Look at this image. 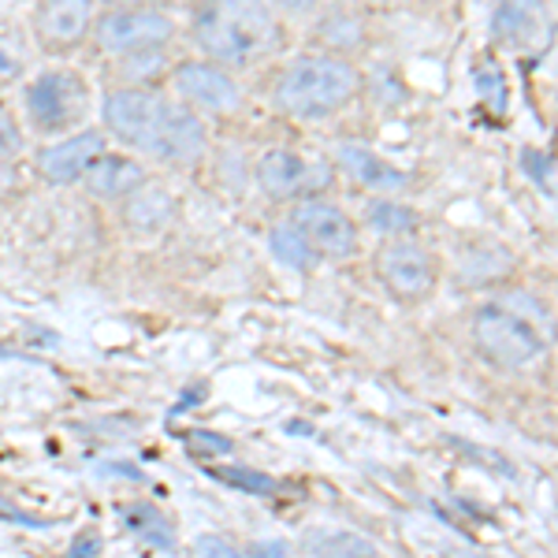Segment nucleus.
Instances as JSON below:
<instances>
[{"mask_svg": "<svg viewBox=\"0 0 558 558\" xmlns=\"http://www.w3.org/2000/svg\"><path fill=\"white\" fill-rule=\"evenodd\" d=\"M123 220L138 235H157L175 220V197L165 186H134L128 194V205H123Z\"/></svg>", "mask_w": 558, "mask_h": 558, "instance_id": "15", "label": "nucleus"}, {"mask_svg": "<svg viewBox=\"0 0 558 558\" xmlns=\"http://www.w3.org/2000/svg\"><path fill=\"white\" fill-rule=\"evenodd\" d=\"M213 476H220V481L235 484V488L250 492V495H272L279 484L272 481V476L265 473H250V470H213Z\"/></svg>", "mask_w": 558, "mask_h": 558, "instance_id": "21", "label": "nucleus"}, {"mask_svg": "<svg viewBox=\"0 0 558 558\" xmlns=\"http://www.w3.org/2000/svg\"><path fill=\"white\" fill-rule=\"evenodd\" d=\"M97 153H105V138L97 131H83V134H75V138H64V142H57V146L41 149L38 168L49 183L71 186L86 175L89 160H94Z\"/></svg>", "mask_w": 558, "mask_h": 558, "instance_id": "12", "label": "nucleus"}, {"mask_svg": "<svg viewBox=\"0 0 558 558\" xmlns=\"http://www.w3.org/2000/svg\"><path fill=\"white\" fill-rule=\"evenodd\" d=\"M324 172H317V165H310L305 157L291 149H268L257 160V186L276 202L287 197H310L317 186H324Z\"/></svg>", "mask_w": 558, "mask_h": 558, "instance_id": "10", "label": "nucleus"}, {"mask_svg": "<svg viewBox=\"0 0 558 558\" xmlns=\"http://www.w3.org/2000/svg\"><path fill=\"white\" fill-rule=\"evenodd\" d=\"M421 223V216L402 202H373L368 205V228L380 235H407Z\"/></svg>", "mask_w": 558, "mask_h": 558, "instance_id": "18", "label": "nucleus"}, {"mask_svg": "<svg viewBox=\"0 0 558 558\" xmlns=\"http://www.w3.org/2000/svg\"><path fill=\"white\" fill-rule=\"evenodd\" d=\"M376 276H380V283L387 287L391 299H399L407 305L428 302L432 291H436V279H439L436 257L410 239L384 242V246L376 250Z\"/></svg>", "mask_w": 558, "mask_h": 558, "instance_id": "5", "label": "nucleus"}, {"mask_svg": "<svg viewBox=\"0 0 558 558\" xmlns=\"http://www.w3.org/2000/svg\"><path fill=\"white\" fill-rule=\"evenodd\" d=\"M473 343L488 362L502 368H525L547 354L544 331L507 302H484L473 313Z\"/></svg>", "mask_w": 558, "mask_h": 558, "instance_id": "4", "label": "nucleus"}, {"mask_svg": "<svg viewBox=\"0 0 558 558\" xmlns=\"http://www.w3.org/2000/svg\"><path fill=\"white\" fill-rule=\"evenodd\" d=\"M521 168L547 197H555V160L544 149H521Z\"/></svg>", "mask_w": 558, "mask_h": 558, "instance_id": "20", "label": "nucleus"}, {"mask_svg": "<svg viewBox=\"0 0 558 558\" xmlns=\"http://www.w3.org/2000/svg\"><path fill=\"white\" fill-rule=\"evenodd\" d=\"M94 26V0H41L34 12V31L52 49L78 45Z\"/></svg>", "mask_w": 558, "mask_h": 558, "instance_id": "11", "label": "nucleus"}, {"mask_svg": "<svg viewBox=\"0 0 558 558\" xmlns=\"http://www.w3.org/2000/svg\"><path fill=\"white\" fill-rule=\"evenodd\" d=\"M362 89L354 64L339 57H302L283 71L276 86V105L294 120H328L343 112Z\"/></svg>", "mask_w": 558, "mask_h": 558, "instance_id": "3", "label": "nucleus"}, {"mask_svg": "<svg viewBox=\"0 0 558 558\" xmlns=\"http://www.w3.org/2000/svg\"><path fill=\"white\" fill-rule=\"evenodd\" d=\"M291 223L299 228V235L310 242V250L320 260H347L354 257L357 250V228L354 220L331 202H320V197H310V202H299L291 213Z\"/></svg>", "mask_w": 558, "mask_h": 558, "instance_id": "8", "label": "nucleus"}, {"mask_svg": "<svg viewBox=\"0 0 558 558\" xmlns=\"http://www.w3.org/2000/svg\"><path fill=\"white\" fill-rule=\"evenodd\" d=\"M186 451L191 454H228L231 439L213 436V432H186Z\"/></svg>", "mask_w": 558, "mask_h": 558, "instance_id": "23", "label": "nucleus"}, {"mask_svg": "<svg viewBox=\"0 0 558 558\" xmlns=\"http://www.w3.org/2000/svg\"><path fill=\"white\" fill-rule=\"evenodd\" d=\"M268 246H272V257L279 265L294 268V272H313L317 268V254L310 250V242L299 235V228L294 223H287V228H276L272 239H268Z\"/></svg>", "mask_w": 558, "mask_h": 558, "instance_id": "17", "label": "nucleus"}, {"mask_svg": "<svg viewBox=\"0 0 558 558\" xmlns=\"http://www.w3.org/2000/svg\"><path fill=\"white\" fill-rule=\"evenodd\" d=\"M20 149H23L20 123H15L12 116H4V112H0V165H4V160H12Z\"/></svg>", "mask_w": 558, "mask_h": 558, "instance_id": "24", "label": "nucleus"}, {"mask_svg": "<svg viewBox=\"0 0 558 558\" xmlns=\"http://www.w3.org/2000/svg\"><path fill=\"white\" fill-rule=\"evenodd\" d=\"M320 34H324V41H331L336 49H347V45H354L362 38V26H357V20H350V15H331V20H324Z\"/></svg>", "mask_w": 558, "mask_h": 558, "instance_id": "22", "label": "nucleus"}, {"mask_svg": "<svg viewBox=\"0 0 558 558\" xmlns=\"http://www.w3.org/2000/svg\"><path fill=\"white\" fill-rule=\"evenodd\" d=\"M276 4H283L287 12H294V15H305V12H313L320 0H276Z\"/></svg>", "mask_w": 558, "mask_h": 558, "instance_id": "27", "label": "nucleus"}, {"mask_svg": "<svg viewBox=\"0 0 558 558\" xmlns=\"http://www.w3.org/2000/svg\"><path fill=\"white\" fill-rule=\"evenodd\" d=\"M336 160L357 186H365V191L395 194L407 186V172H402L399 165H391L387 157H380V153H373L365 146H339Z\"/></svg>", "mask_w": 558, "mask_h": 558, "instance_id": "13", "label": "nucleus"}, {"mask_svg": "<svg viewBox=\"0 0 558 558\" xmlns=\"http://www.w3.org/2000/svg\"><path fill=\"white\" fill-rule=\"evenodd\" d=\"M97 551H101V536H97V533H86V536H78L75 544H71V555H78V558L97 555Z\"/></svg>", "mask_w": 558, "mask_h": 558, "instance_id": "26", "label": "nucleus"}, {"mask_svg": "<svg viewBox=\"0 0 558 558\" xmlns=\"http://www.w3.org/2000/svg\"><path fill=\"white\" fill-rule=\"evenodd\" d=\"M108 4H116V8H157V4H165V0H108Z\"/></svg>", "mask_w": 558, "mask_h": 558, "instance_id": "28", "label": "nucleus"}, {"mask_svg": "<svg viewBox=\"0 0 558 558\" xmlns=\"http://www.w3.org/2000/svg\"><path fill=\"white\" fill-rule=\"evenodd\" d=\"M101 116L116 138H123L128 146L149 153L157 160H172V165L197 160L205 153V138H209L197 112L165 101L153 89H108Z\"/></svg>", "mask_w": 558, "mask_h": 558, "instance_id": "1", "label": "nucleus"}, {"mask_svg": "<svg viewBox=\"0 0 558 558\" xmlns=\"http://www.w3.org/2000/svg\"><path fill=\"white\" fill-rule=\"evenodd\" d=\"M380 547L373 539L357 536V533H324V536H313L310 539V555H376Z\"/></svg>", "mask_w": 558, "mask_h": 558, "instance_id": "19", "label": "nucleus"}, {"mask_svg": "<svg viewBox=\"0 0 558 558\" xmlns=\"http://www.w3.org/2000/svg\"><path fill=\"white\" fill-rule=\"evenodd\" d=\"M83 179L97 197H128L134 186L146 183V168L123 153H97Z\"/></svg>", "mask_w": 558, "mask_h": 558, "instance_id": "14", "label": "nucleus"}, {"mask_svg": "<svg viewBox=\"0 0 558 558\" xmlns=\"http://www.w3.org/2000/svg\"><path fill=\"white\" fill-rule=\"evenodd\" d=\"M86 112V86L75 71H45L26 86V116L38 131H64Z\"/></svg>", "mask_w": 558, "mask_h": 558, "instance_id": "7", "label": "nucleus"}, {"mask_svg": "<svg viewBox=\"0 0 558 558\" xmlns=\"http://www.w3.org/2000/svg\"><path fill=\"white\" fill-rule=\"evenodd\" d=\"M175 23L157 8H116L97 20V45L112 57H131V52L160 49L172 41Z\"/></svg>", "mask_w": 558, "mask_h": 558, "instance_id": "6", "label": "nucleus"}, {"mask_svg": "<svg viewBox=\"0 0 558 558\" xmlns=\"http://www.w3.org/2000/svg\"><path fill=\"white\" fill-rule=\"evenodd\" d=\"M194 38L216 64L250 68L279 45V23L265 0H209Z\"/></svg>", "mask_w": 558, "mask_h": 558, "instance_id": "2", "label": "nucleus"}, {"mask_svg": "<svg viewBox=\"0 0 558 558\" xmlns=\"http://www.w3.org/2000/svg\"><path fill=\"white\" fill-rule=\"evenodd\" d=\"M250 551H265V555H287V544H254Z\"/></svg>", "mask_w": 558, "mask_h": 558, "instance_id": "29", "label": "nucleus"}, {"mask_svg": "<svg viewBox=\"0 0 558 558\" xmlns=\"http://www.w3.org/2000/svg\"><path fill=\"white\" fill-rule=\"evenodd\" d=\"M172 83L179 89L186 105L194 108H209V112H235L242 105V94L235 86V78L223 68L205 64V60H191V64H179Z\"/></svg>", "mask_w": 558, "mask_h": 558, "instance_id": "9", "label": "nucleus"}, {"mask_svg": "<svg viewBox=\"0 0 558 558\" xmlns=\"http://www.w3.org/2000/svg\"><path fill=\"white\" fill-rule=\"evenodd\" d=\"M544 26V12H539L536 0H499L495 8V38L499 41H510V45H521L529 34H536Z\"/></svg>", "mask_w": 558, "mask_h": 558, "instance_id": "16", "label": "nucleus"}, {"mask_svg": "<svg viewBox=\"0 0 558 558\" xmlns=\"http://www.w3.org/2000/svg\"><path fill=\"white\" fill-rule=\"evenodd\" d=\"M194 551L197 555H223V558H239L242 551L235 544H231V539H220V536H202L194 544Z\"/></svg>", "mask_w": 558, "mask_h": 558, "instance_id": "25", "label": "nucleus"}]
</instances>
